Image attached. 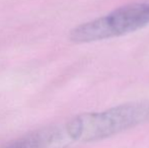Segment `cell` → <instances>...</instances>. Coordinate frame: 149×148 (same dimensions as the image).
I'll use <instances>...</instances> for the list:
<instances>
[{
  "label": "cell",
  "mask_w": 149,
  "mask_h": 148,
  "mask_svg": "<svg viewBox=\"0 0 149 148\" xmlns=\"http://www.w3.org/2000/svg\"><path fill=\"white\" fill-rule=\"evenodd\" d=\"M149 24V0L121 6L109 13L83 22L70 31L69 39L87 44L121 37Z\"/></svg>",
  "instance_id": "obj_2"
},
{
  "label": "cell",
  "mask_w": 149,
  "mask_h": 148,
  "mask_svg": "<svg viewBox=\"0 0 149 148\" xmlns=\"http://www.w3.org/2000/svg\"><path fill=\"white\" fill-rule=\"evenodd\" d=\"M145 123H149V101H132L52 125V140L55 148H69L102 140Z\"/></svg>",
  "instance_id": "obj_1"
}]
</instances>
